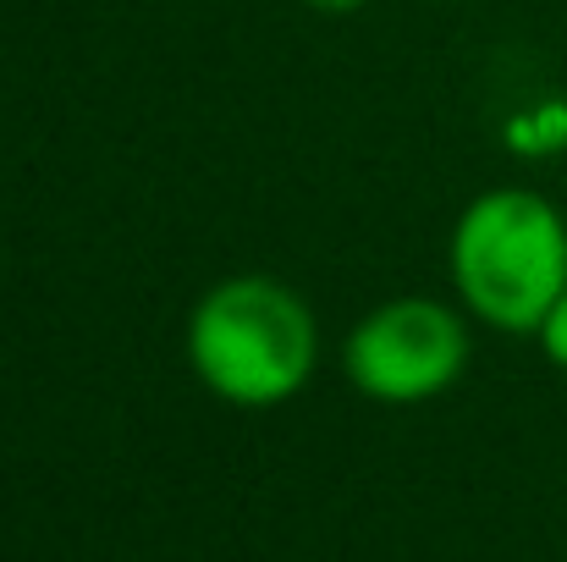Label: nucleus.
<instances>
[{
    "label": "nucleus",
    "instance_id": "f257e3e1",
    "mask_svg": "<svg viewBox=\"0 0 567 562\" xmlns=\"http://www.w3.org/2000/svg\"><path fill=\"white\" fill-rule=\"evenodd\" d=\"M188 365L231 408H276L320 365V320L276 276H226L193 304Z\"/></svg>",
    "mask_w": 567,
    "mask_h": 562
},
{
    "label": "nucleus",
    "instance_id": "f03ea898",
    "mask_svg": "<svg viewBox=\"0 0 567 562\" xmlns=\"http://www.w3.org/2000/svg\"><path fill=\"white\" fill-rule=\"evenodd\" d=\"M446 265L474 320L529 337L567 293L563 210L529 187H491L457 215Z\"/></svg>",
    "mask_w": 567,
    "mask_h": 562
},
{
    "label": "nucleus",
    "instance_id": "7ed1b4c3",
    "mask_svg": "<svg viewBox=\"0 0 567 562\" xmlns=\"http://www.w3.org/2000/svg\"><path fill=\"white\" fill-rule=\"evenodd\" d=\"M342 370L375 402H430L468 370V326L441 298H385L348 331Z\"/></svg>",
    "mask_w": 567,
    "mask_h": 562
},
{
    "label": "nucleus",
    "instance_id": "20e7f679",
    "mask_svg": "<svg viewBox=\"0 0 567 562\" xmlns=\"http://www.w3.org/2000/svg\"><path fill=\"white\" fill-rule=\"evenodd\" d=\"M535 337H540L546 359H551L557 370H567V293L557 298V304H551V315L540 320V331H535Z\"/></svg>",
    "mask_w": 567,
    "mask_h": 562
},
{
    "label": "nucleus",
    "instance_id": "39448f33",
    "mask_svg": "<svg viewBox=\"0 0 567 562\" xmlns=\"http://www.w3.org/2000/svg\"><path fill=\"white\" fill-rule=\"evenodd\" d=\"M303 6H315V11H359L364 0H303Z\"/></svg>",
    "mask_w": 567,
    "mask_h": 562
}]
</instances>
